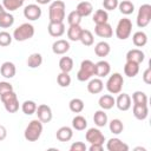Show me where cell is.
Listing matches in <instances>:
<instances>
[{"instance_id":"6da1fadb","label":"cell","mask_w":151,"mask_h":151,"mask_svg":"<svg viewBox=\"0 0 151 151\" xmlns=\"http://www.w3.org/2000/svg\"><path fill=\"white\" fill-rule=\"evenodd\" d=\"M48 18L51 22H64L65 4L61 0L53 1L48 7Z\"/></svg>"},{"instance_id":"7a4b0ae2","label":"cell","mask_w":151,"mask_h":151,"mask_svg":"<svg viewBox=\"0 0 151 151\" xmlns=\"http://www.w3.org/2000/svg\"><path fill=\"white\" fill-rule=\"evenodd\" d=\"M42 133V123L39 119H33L25 129L24 137L28 142H37Z\"/></svg>"},{"instance_id":"3957f363","label":"cell","mask_w":151,"mask_h":151,"mask_svg":"<svg viewBox=\"0 0 151 151\" xmlns=\"http://www.w3.org/2000/svg\"><path fill=\"white\" fill-rule=\"evenodd\" d=\"M94 73H96V64L90 59H85L80 64V68L77 73V79L79 81H87L94 76Z\"/></svg>"},{"instance_id":"277c9868","label":"cell","mask_w":151,"mask_h":151,"mask_svg":"<svg viewBox=\"0 0 151 151\" xmlns=\"http://www.w3.org/2000/svg\"><path fill=\"white\" fill-rule=\"evenodd\" d=\"M34 35V26L32 24L25 22L18 26L13 32V39L17 41H26Z\"/></svg>"},{"instance_id":"5b68a950","label":"cell","mask_w":151,"mask_h":151,"mask_svg":"<svg viewBox=\"0 0 151 151\" xmlns=\"http://www.w3.org/2000/svg\"><path fill=\"white\" fill-rule=\"evenodd\" d=\"M124 86V78L120 73L116 72L113 74H111L106 81V90L111 93V94H118L122 92Z\"/></svg>"},{"instance_id":"8992f818","label":"cell","mask_w":151,"mask_h":151,"mask_svg":"<svg viewBox=\"0 0 151 151\" xmlns=\"http://www.w3.org/2000/svg\"><path fill=\"white\" fill-rule=\"evenodd\" d=\"M0 99L5 106V110L9 113H15L19 110V100L14 91H9L0 96Z\"/></svg>"},{"instance_id":"52a82bcc","label":"cell","mask_w":151,"mask_h":151,"mask_svg":"<svg viewBox=\"0 0 151 151\" xmlns=\"http://www.w3.org/2000/svg\"><path fill=\"white\" fill-rule=\"evenodd\" d=\"M132 32V21L127 18H123L118 21L116 27V37L120 40H126Z\"/></svg>"},{"instance_id":"ba28073f","label":"cell","mask_w":151,"mask_h":151,"mask_svg":"<svg viewBox=\"0 0 151 151\" xmlns=\"http://www.w3.org/2000/svg\"><path fill=\"white\" fill-rule=\"evenodd\" d=\"M136 21H137V26L139 28H144L150 24V21H151V5L144 4L139 7Z\"/></svg>"},{"instance_id":"9c48e42d","label":"cell","mask_w":151,"mask_h":151,"mask_svg":"<svg viewBox=\"0 0 151 151\" xmlns=\"http://www.w3.org/2000/svg\"><path fill=\"white\" fill-rule=\"evenodd\" d=\"M85 138L90 144H100L104 145L105 142V136L101 133V131L99 129L96 127H91L87 130V132L85 133Z\"/></svg>"},{"instance_id":"30bf717a","label":"cell","mask_w":151,"mask_h":151,"mask_svg":"<svg viewBox=\"0 0 151 151\" xmlns=\"http://www.w3.org/2000/svg\"><path fill=\"white\" fill-rule=\"evenodd\" d=\"M35 114L38 117V119L42 123V124H46V123H50L52 120V110L48 105L46 104H41L37 107V111H35Z\"/></svg>"},{"instance_id":"8fae6325","label":"cell","mask_w":151,"mask_h":151,"mask_svg":"<svg viewBox=\"0 0 151 151\" xmlns=\"http://www.w3.org/2000/svg\"><path fill=\"white\" fill-rule=\"evenodd\" d=\"M24 17L29 21H35L41 17V8L35 4L27 5L24 8Z\"/></svg>"},{"instance_id":"7c38bea8","label":"cell","mask_w":151,"mask_h":151,"mask_svg":"<svg viewBox=\"0 0 151 151\" xmlns=\"http://www.w3.org/2000/svg\"><path fill=\"white\" fill-rule=\"evenodd\" d=\"M94 33L100 38H111L113 35V29L109 22H104V24L96 25Z\"/></svg>"},{"instance_id":"4fadbf2b","label":"cell","mask_w":151,"mask_h":151,"mask_svg":"<svg viewBox=\"0 0 151 151\" xmlns=\"http://www.w3.org/2000/svg\"><path fill=\"white\" fill-rule=\"evenodd\" d=\"M70 42L65 39H59V40H55L53 44H52V51L54 54H58V55H63L65 54L66 52L70 51Z\"/></svg>"},{"instance_id":"5bb4252c","label":"cell","mask_w":151,"mask_h":151,"mask_svg":"<svg viewBox=\"0 0 151 151\" xmlns=\"http://www.w3.org/2000/svg\"><path fill=\"white\" fill-rule=\"evenodd\" d=\"M106 149L109 151H127L129 145L120 140L119 138H111L106 143Z\"/></svg>"},{"instance_id":"9a60e30c","label":"cell","mask_w":151,"mask_h":151,"mask_svg":"<svg viewBox=\"0 0 151 151\" xmlns=\"http://www.w3.org/2000/svg\"><path fill=\"white\" fill-rule=\"evenodd\" d=\"M47 31H48V33H50L51 37L59 38V37H61L65 33L66 29H65L64 22H51L50 21V24L47 26Z\"/></svg>"},{"instance_id":"2e32d148","label":"cell","mask_w":151,"mask_h":151,"mask_svg":"<svg viewBox=\"0 0 151 151\" xmlns=\"http://www.w3.org/2000/svg\"><path fill=\"white\" fill-rule=\"evenodd\" d=\"M111 72V66L110 63L106 60H99L98 63H96V73L94 76H97L98 78H104L106 76H109Z\"/></svg>"},{"instance_id":"e0dca14e","label":"cell","mask_w":151,"mask_h":151,"mask_svg":"<svg viewBox=\"0 0 151 151\" xmlns=\"http://www.w3.org/2000/svg\"><path fill=\"white\" fill-rule=\"evenodd\" d=\"M114 105L120 111H127L131 107V97L127 93H118Z\"/></svg>"},{"instance_id":"ac0fdd59","label":"cell","mask_w":151,"mask_h":151,"mask_svg":"<svg viewBox=\"0 0 151 151\" xmlns=\"http://www.w3.org/2000/svg\"><path fill=\"white\" fill-rule=\"evenodd\" d=\"M133 116L138 120H144L149 116V107L147 104H133Z\"/></svg>"},{"instance_id":"d6986e66","label":"cell","mask_w":151,"mask_h":151,"mask_svg":"<svg viewBox=\"0 0 151 151\" xmlns=\"http://www.w3.org/2000/svg\"><path fill=\"white\" fill-rule=\"evenodd\" d=\"M145 59V54L139 48H132L126 53V61H133L137 64L143 63Z\"/></svg>"},{"instance_id":"ffe728a7","label":"cell","mask_w":151,"mask_h":151,"mask_svg":"<svg viewBox=\"0 0 151 151\" xmlns=\"http://www.w3.org/2000/svg\"><path fill=\"white\" fill-rule=\"evenodd\" d=\"M15 72H17V68H15V65L11 61H5L2 63L1 67H0V73L4 78L6 79H11L15 76Z\"/></svg>"},{"instance_id":"44dd1931","label":"cell","mask_w":151,"mask_h":151,"mask_svg":"<svg viewBox=\"0 0 151 151\" xmlns=\"http://www.w3.org/2000/svg\"><path fill=\"white\" fill-rule=\"evenodd\" d=\"M55 137L59 142H70L73 137V131L70 126H61L57 130Z\"/></svg>"},{"instance_id":"7402d4cb","label":"cell","mask_w":151,"mask_h":151,"mask_svg":"<svg viewBox=\"0 0 151 151\" xmlns=\"http://www.w3.org/2000/svg\"><path fill=\"white\" fill-rule=\"evenodd\" d=\"M104 88V83L100 78H93L90 79L88 84H87V91L92 94H98L103 91Z\"/></svg>"},{"instance_id":"603a6c76","label":"cell","mask_w":151,"mask_h":151,"mask_svg":"<svg viewBox=\"0 0 151 151\" xmlns=\"http://www.w3.org/2000/svg\"><path fill=\"white\" fill-rule=\"evenodd\" d=\"M76 11L79 13V15H80L81 18H83V17H88V15L93 12V6H92V4H91L90 1L84 0V1H80V2L77 5Z\"/></svg>"},{"instance_id":"cb8c5ba5","label":"cell","mask_w":151,"mask_h":151,"mask_svg":"<svg viewBox=\"0 0 151 151\" xmlns=\"http://www.w3.org/2000/svg\"><path fill=\"white\" fill-rule=\"evenodd\" d=\"M98 104H99L101 110H111L116 104V99L111 94H103L99 98Z\"/></svg>"},{"instance_id":"d4e9b609","label":"cell","mask_w":151,"mask_h":151,"mask_svg":"<svg viewBox=\"0 0 151 151\" xmlns=\"http://www.w3.org/2000/svg\"><path fill=\"white\" fill-rule=\"evenodd\" d=\"M111 51V47L109 45V42L106 41H99L96 46H94V53L100 57V58H104V57H107L109 53Z\"/></svg>"},{"instance_id":"484cf974","label":"cell","mask_w":151,"mask_h":151,"mask_svg":"<svg viewBox=\"0 0 151 151\" xmlns=\"http://www.w3.org/2000/svg\"><path fill=\"white\" fill-rule=\"evenodd\" d=\"M139 72V64L133 63V61H126L124 65V73L129 78H133L138 74Z\"/></svg>"},{"instance_id":"4316f807","label":"cell","mask_w":151,"mask_h":151,"mask_svg":"<svg viewBox=\"0 0 151 151\" xmlns=\"http://www.w3.org/2000/svg\"><path fill=\"white\" fill-rule=\"evenodd\" d=\"M81 32L83 28L80 27V25H71L67 29V38L71 41H79Z\"/></svg>"},{"instance_id":"83f0119b","label":"cell","mask_w":151,"mask_h":151,"mask_svg":"<svg viewBox=\"0 0 151 151\" xmlns=\"http://www.w3.org/2000/svg\"><path fill=\"white\" fill-rule=\"evenodd\" d=\"M93 122L98 127H104L107 124V114L105 110H98L93 114Z\"/></svg>"},{"instance_id":"f1b7e54d","label":"cell","mask_w":151,"mask_h":151,"mask_svg":"<svg viewBox=\"0 0 151 151\" xmlns=\"http://www.w3.org/2000/svg\"><path fill=\"white\" fill-rule=\"evenodd\" d=\"M13 24H14V17L9 12L4 11L0 13V27L1 28H8Z\"/></svg>"},{"instance_id":"f546056e","label":"cell","mask_w":151,"mask_h":151,"mask_svg":"<svg viewBox=\"0 0 151 151\" xmlns=\"http://www.w3.org/2000/svg\"><path fill=\"white\" fill-rule=\"evenodd\" d=\"M132 41H133V45L137 46V47H143L146 45L147 42V35L145 32L143 31H138L136 33H133L132 35Z\"/></svg>"},{"instance_id":"4dcf8cb0","label":"cell","mask_w":151,"mask_h":151,"mask_svg":"<svg viewBox=\"0 0 151 151\" xmlns=\"http://www.w3.org/2000/svg\"><path fill=\"white\" fill-rule=\"evenodd\" d=\"M118 8L122 14L124 15H129V14H132L133 11H134V5L132 4L131 0H123L122 2L118 4Z\"/></svg>"},{"instance_id":"1f68e13d","label":"cell","mask_w":151,"mask_h":151,"mask_svg":"<svg viewBox=\"0 0 151 151\" xmlns=\"http://www.w3.org/2000/svg\"><path fill=\"white\" fill-rule=\"evenodd\" d=\"M42 64V55L40 53H32L27 58V66L29 68H37Z\"/></svg>"},{"instance_id":"d6a6232c","label":"cell","mask_w":151,"mask_h":151,"mask_svg":"<svg viewBox=\"0 0 151 151\" xmlns=\"http://www.w3.org/2000/svg\"><path fill=\"white\" fill-rule=\"evenodd\" d=\"M59 68L61 72L70 73L73 68V59L71 57H63L59 60Z\"/></svg>"},{"instance_id":"836d02e7","label":"cell","mask_w":151,"mask_h":151,"mask_svg":"<svg viewBox=\"0 0 151 151\" xmlns=\"http://www.w3.org/2000/svg\"><path fill=\"white\" fill-rule=\"evenodd\" d=\"M24 5V0H2V6L6 11L13 12Z\"/></svg>"},{"instance_id":"e575fe53","label":"cell","mask_w":151,"mask_h":151,"mask_svg":"<svg viewBox=\"0 0 151 151\" xmlns=\"http://www.w3.org/2000/svg\"><path fill=\"white\" fill-rule=\"evenodd\" d=\"M68 107H70V110H71L73 113H80V112L84 110L85 105H84V101H83L80 98H73V99L70 100Z\"/></svg>"},{"instance_id":"d590c367","label":"cell","mask_w":151,"mask_h":151,"mask_svg":"<svg viewBox=\"0 0 151 151\" xmlns=\"http://www.w3.org/2000/svg\"><path fill=\"white\" fill-rule=\"evenodd\" d=\"M72 127L77 131H83L87 127V120L83 116H76L72 119Z\"/></svg>"},{"instance_id":"8d00e7d4","label":"cell","mask_w":151,"mask_h":151,"mask_svg":"<svg viewBox=\"0 0 151 151\" xmlns=\"http://www.w3.org/2000/svg\"><path fill=\"white\" fill-rule=\"evenodd\" d=\"M109 20V14L105 9H97L93 14V22L96 25L98 24H104V22H107Z\"/></svg>"},{"instance_id":"74e56055","label":"cell","mask_w":151,"mask_h":151,"mask_svg":"<svg viewBox=\"0 0 151 151\" xmlns=\"http://www.w3.org/2000/svg\"><path fill=\"white\" fill-rule=\"evenodd\" d=\"M79 41H80L84 46H91V45H93L94 38H93L92 32L88 31V29H83V32H81V34H80Z\"/></svg>"},{"instance_id":"f35d334b","label":"cell","mask_w":151,"mask_h":151,"mask_svg":"<svg viewBox=\"0 0 151 151\" xmlns=\"http://www.w3.org/2000/svg\"><path fill=\"white\" fill-rule=\"evenodd\" d=\"M37 107H38V106H37V103L33 101V100H25V101L22 103V105H21L22 112H24L25 114H27V116H31V114L35 113Z\"/></svg>"},{"instance_id":"ab89813d","label":"cell","mask_w":151,"mask_h":151,"mask_svg":"<svg viewBox=\"0 0 151 151\" xmlns=\"http://www.w3.org/2000/svg\"><path fill=\"white\" fill-rule=\"evenodd\" d=\"M109 127H110V131L114 134H119L123 132L124 130V124L120 119H112L109 124Z\"/></svg>"},{"instance_id":"60d3db41","label":"cell","mask_w":151,"mask_h":151,"mask_svg":"<svg viewBox=\"0 0 151 151\" xmlns=\"http://www.w3.org/2000/svg\"><path fill=\"white\" fill-rule=\"evenodd\" d=\"M57 83L60 87H67L71 84V77L67 72H60L57 77Z\"/></svg>"},{"instance_id":"b9f144b4","label":"cell","mask_w":151,"mask_h":151,"mask_svg":"<svg viewBox=\"0 0 151 151\" xmlns=\"http://www.w3.org/2000/svg\"><path fill=\"white\" fill-rule=\"evenodd\" d=\"M147 96L143 91H134L132 93V101L133 104H147Z\"/></svg>"},{"instance_id":"7bdbcfd3","label":"cell","mask_w":151,"mask_h":151,"mask_svg":"<svg viewBox=\"0 0 151 151\" xmlns=\"http://www.w3.org/2000/svg\"><path fill=\"white\" fill-rule=\"evenodd\" d=\"M80 21H81V17L79 15V13L77 11H72L68 13L67 15V22L68 25H80Z\"/></svg>"},{"instance_id":"ee69618b","label":"cell","mask_w":151,"mask_h":151,"mask_svg":"<svg viewBox=\"0 0 151 151\" xmlns=\"http://www.w3.org/2000/svg\"><path fill=\"white\" fill-rule=\"evenodd\" d=\"M12 39H13V37L8 32H6V31H1L0 32V46L6 47V46L11 45Z\"/></svg>"},{"instance_id":"f6af8a7d","label":"cell","mask_w":151,"mask_h":151,"mask_svg":"<svg viewBox=\"0 0 151 151\" xmlns=\"http://www.w3.org/2000/svg\"><path fill=\"white\" fill-rule=\"evenodd\" d=\"M118 0H103V6L105 11H114L118 7Z\"/></svg>"},{"instance_id":"bcb514c9","label":"cell","mask_w":151,"mask_h":151,"mask_svg":"<svg viewBox=\"0 0 151 151\" xmlns=\"http://www.w3.org/2000/svg\"><path fill=\"white\" fill-rule=\"evenodd\" d=\"M86 149L87 147H86L85 143H83V142H74L70 146V150L71 151H86Z\"/></svg>"},{"instance_id":"7dc6e473","label":"cell","mask_w":151,"mask_h":151,"mask_svg":"<svg viewBox=\"0 0 151 151\" xmlns=\"http://www.w3.org/2000/svg\"><path fill=\"white\" fill-rule=\"evenodd\" d=\"M13 91V86L12 84H9L8 81H0V96H2L6 92Z\"/></svg>"},{"instance_id":"c3c4849f","label":"cell","mask_w":151,"mask_h":151,"mask_svg":"<svg viewBox=\"0 0 151 151\" xmlns=\"http://www.w3.org/2000/svg\"><path fill=\"white\" fill-rule=\"evenodd\" d=\"M143 81L145 84H151V67H147L143 73Z\"/></svg>"},{"instance_id":"681fc988","label":"cell","mask_w":151,"mask_h":151,"mask_svg":"<svg viewBox=\"0 0 151 151\" xmlns=\"http://www.w3.org/2000/svg\"><path fill=\"white\" fill-rule=\"evenodd\" d=\"M7 137V130L4 125H0V142Z\"/></svg>"},{"instance_id":"f907efd6","label":"cell","mask_w":151,"mask_h":151,"mask_svg":"<svg viewBox=\"0 0 151 151\" xmlns=\"http://www.w3.org/2000/svg\"><path fill=\"white\" fill-rule=\"evenodd\" d=\"M88 150L90 151H101L103 150V145H100V144H91Z\"/></svg>"},{"instance_id":"816d5d0a","label":"cell","mask_w":151,"mask_h":151,"mask_svg":"<svg viewBox=\"0 0 151 151\" xmlns=\"http://www.w3.org/2000/svg\"><path fill=\"white\" fill-rule=\"evenodd\" d=\"M39 5H47V4H50L52 0H35Z\"/></svg>"},{"instance_id":"f5cc1de1","label":"cell","mask_w":151,"mask_h":151,"mask_svg":"<svg viewBox=\"0 0 151 151\" xmlns=\"http://www.w3.org/2000/svg\"><path fill=\"white\" fill-rule=\"evenodd\" d=\"M134 150H136V151H138V150H142V151H146V150H145V147H136Z\"/></svg>"},{"instance_id":"db71d44e","label":"cell","mask_w":151,"mask_h":151,"mask_svg":"<svg viewBox=\"0 0 151 151\" xmlns=\"http://www.w3.org/2000/svg\"><path fill=\"white\" fill-rule=\"evenodd\" d=\"M4 11H6V9H5V8H4V6L0 4V13H1V12H4Z\"/></svg>"},{"instance_id":"11a10c76","label":"cell","mask_w":151,"mask_h":151,"mask_svg":"<svg viewBox=\"0 0 151 151\" xmlns=\"http://www.w3.org/2000/svg\"><path fill=\"white\" fill-rule=\"evenodd\" d=\"M24 1H25V0H24Z\"/></svg>"}]
</instances>
